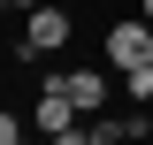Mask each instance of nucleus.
Listing matches in <instances>:
<instances>
[{
    "mask_svg": "<svg viewBox=\"0 0 153 145\" xmlns=\"http://www.w3.org/2000/svg\"><path fill=\"white\" fill-rule=\"evenodd\" d=\"M107 61H115L123 76L146 69V61H153V23H146V16H138V23H115V31H107Z\"/></svg>",
    "mask_w": 153,
    "mask_h": 145,
    "instance_id": "2",
    "label": "nucleus"
},
{
    "mask_svg": "<svg viewBox=\"0 0 153 145\" xmlns=\"http://www.w3.org/2000/svg\"><path fill=\"white\" fill-rule=\"evenodd\" d=\"M84 138H92V145H138V138H146V115H138V122H130V115H107V122H92Z\"/></svg>",
    "mask_w": 153,
    "mask_h": 145,
    "instance_id": "5",
    "label": "nucleus"
},
{
    "mask_svg": "<svg viewBox=\"0 0 153 145\" xmlns=\"http://www.w3.org/2000/svg\"><path fill=\"white\" fill-rule=\"evenodd\" d=\"M61 84H69V99H76L84 115H100V107H107V69H69Z\"/></svg>",
    "mask_w": 153,
    "mask_h": 145,
    "instance_id": "4",
    "label": "nucleus"
},
{
    "mask_svg": "<svg viewBox=\"0 0 153 145\" xmlns=\"http://www.w3.org/2000/svg\"><path fill=\"white\" fill-rule=\"evenodd\" d=\"M123 84H130V99H153V61H146V69H130Z\"/></svg>",
    "mask_w": 153,
    "mask_h": 145,
    "instance_id": "6",
    "label": "nucleus"
},
{
    "mask_svg": "<svg viewBox=\"0 0 153 145\" xmlns=\"http://www.w3.org/2000/svg\"><path fill=\"white\" fill-rule=\"evenodd\" d=\"M69 8H54V0H46V8H38L31 23H23V54H54V46H69Z\"/></svg>",
    "mask_w": 153,
    "mask_h": 145,
    "instance_id": "3",
    "label": "nucleus"
},
{
    "mask_svg": "<svg viewBox=\"0 0 153 145\" xmlns=\"http://www.w3.org/2000/svg\"><path fill=\"white\" fill-rule=\"evenodd\" d=\"M76 115H84V107L69 99V84H61V76H46V92H38V107H31V122L61 145V138H76Z\"/></svg>",
    "mask_w": 153,
    "mask_h": 145,
    "instance_id": "1",
    "label": "nucleus"
},
{
    "mask_svg": "<svg viewBox=\"0 0 153 145\" xmlns=\"http://www.w3.org/2000/svg\"><path fill=\"white\" fill-rule=\"evenodd\" d=\"M8 8H23V16H38V8H46V0H8Z\"/></svg>",
    "mask_w": 153,
    "mask_h": 145,
    "instance_id": "7",
    "label": "nucleus"
}]
</instances>
